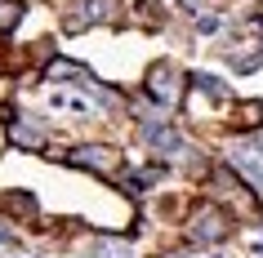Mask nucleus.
<instances>
[{
	"label": "nucleus",
	"instance_id": "nucleus-1",
	"mask_svg": "<svg viewBox=\"0 0 263 258\" xmlns=\"http://www.w3.org/2000/svg\"><path fill=\"white\" fill-rule=\"evenodd\" d=\"M228 165L246 183H254V191H263V134H241L236 143H228Z\"/></svg>",
	"mask_w": 263,
	"mask_h": 258
},
{
	"label": "nucleus",
	"instance_id": "nucleus-2",
	"mask_svg": "<svg viewBox=\"0 0 263 258\" xmlns=\"http://www.w3.org/2000/svg\"><path fill=\"white\" fill-rule=\"evenodd\" d=\"M67 165L71 169H89V174H116L121 169V151L107 147V143H85V147L67 151Z\"/></svg>",
	"mask_w": 263,
	"mask_h": 258
},
{
	"label": "nucleus",
	"instance_id": "nucleus-3",
	"mask_svg": "<svg viewBox=\"0 0 263 258\" xmlns=\"http://www.w3.org/2000/svg\"><path fill=\"white\" fill-rule=\"evenodd\" d=\"M183 94V81H179V67L174 63H156L147 71V98H152L156 107H174Z\"/></svg>",
	"mask_w": 263,
	"mask_h": 258
},
{
	"label": "nucleus",
	"instance_id": "nucleus-4",
	"mask_svg": "<svg viewBox=\"0 0 263 258\" xmlns=\"http://www.w3.org/2000/svg\"><path fill=\"white\" fill-rule=\"evenodd\" d=\"M228 231H232L228 214H223V209H214V205H205V209H196V214H192V227H187V236H192L196 245H219Z\"/></svg>",
	"mask_w": 263,
	"mask_h": 258
},
{
	"label": "nucleus",
	"instance_id": "nucleus-5",
	"mask_svg": "<svg viewBox=\"0 0 263 258\" xmlns=\"http://www.w3.org/2000/svg\"><path fill=\"white\" fill-rule=\"evenodd\" d=\"M143 143H147V147H156L161 156H183V151H187L183 134H179L170 121H143Z\"/></svg>",
	"mask_w": 263,
	"mask_h": 258
},
{
	"label": "nucleus",
	"instance_id": "nucleus-6",
	"mask_svg": "<svg viewBox=\"0 0 263 258\" xmlns=\"http://www.w3.org/2000/svg\"><path fill=\"white\" fill-rule=\"evenodd\" d=\"M111 5L116 0H76L71 9H81V14H67V31H85V27H94V23H107Z\"/></svg>",
	"mask_w": 263,
	"mask_h": 258
},
{
	"label": "nucleus",
	"instance_id": "nucleus-7",
	"mask_svg": "<svg viewBox=\"0 0 263 258\" xmlns=\"http://www.w3.org/2000/svg\"><path fill=\"white\" fill-rule=\"evenodd\" d=\"M9 143H14V147H27V151H41L45 147V125L31 121V116H18V121L9 125Z\"/></svg>",
	"mask_w": 263,
	"mask_h": 258
},
{
	"label": "nucleus",
	"instance_id": "nucleus-8",
	"mask_svg": "<svg viewBox=\"0 0 263 258\" xmlns=\"http://www.w3.org/2000/svg\"><path fill=\"white\" fill-rule=\"evenodd\" d=\"M49 81H67V85H94L98 76L89 67H81V63H67V58H54V63H49Z\"/></svg>",
	"mask_w": 263,
	"mask_h": 258
},
{
	"label": "nucleus",
	"instance_id": "nucleus-9",
	"mask_svg": "<svg viewBox=\"0 0 263 258\" xmlns=\"http://www.w3.org/2000/svg\"><path fill=\"white\" fill-rule=\"evenodd\" d=\"M94 258H134V249H129V241H121V236H98Z\"/></svg>",
	"mask_w": 263,
	"mask_h": 258
},
{
	"label": "nucleus",
	"instance_id": "nucleus-10",
	"mask_svg": "<svg viewBox=\"0 0 263 258\" xmlns=\"http://www.w3.org/2000/svg\"><path fill=\"white\" fill-rule=\"evenodd\" d=\"M192 85L201 89V94H210L214 103H228V85H223L219 76H210V71H196V76H192Z\"/></svg>",
	"mask_w": 263,
	"mask_h": 258
},
{
	"label": "nucleus",
	"instance_id": "nucleus-11",
	"mask_svg": "<svg viewBox=\"0 0 263 258\" xmlns=\"http://www.w3.org/2000/svg\"><path fill=\"white\" fill-rule=\"evenodd\" d=\"M5 209L9 214H23V218H36V196L31 191H9L5 196Z\"/></svg>",
	"mask_w": 263,
	"mask_h": 258
},
{
	"label": "nucleus",
	"instance_id": "nucleus-12",
	"mask_svg": "<svg viewBox=\"0 0 263 258\" xmlns=\"http://www.w3.org/2000/svg\"><path fill=\"white\" fill-rule=\"evenodd\" d=\"M23 23V0H0V36Z\"/></svg>",
	"mask_w": 263,
	"mask_h": 258
},
{
	"label": "nucleus",
	"instance_id": "nucleus-13",
	"mask_svg": "<svg viewBox=\"0 0 263 258\" xmlns=\"http://www.w3.org/2000/svg\"><path fill=\"white\" fill-rule=\"evenodd\" d=\"M156 178H161V169H143V174H129V178H125V191H129V196H139V191L152 187Z\"/></svg>",
	"mask_w": 263,
	"mask_h": 258
},
{
	"label": "nucleus",
	"instance_id": "nucleus-14",
	"mask_svg": "<svg viewBox=\"0 0 263 258\" xmlns=\"http://www.w3.org/2000/svg\"><path fill=\"white\" fill-rule=\"evenodd\" d=\"M196 31H201V36H214V31H219V14H201L196 18Z\"/></svg>",
	"mask_w": 263,
	"mask_h": 258
},
{
	"label": "nucleus",
	"instance_id": "nucleus-15",
	"mask_svg": "<svg viewBox=\"0 0 263 258\" xmlns=\"http://www.w3.org/2000/svg\"><path fill=\"white\" fill-rule=\"evenodd\" d=\"M0 245H14V231L5 227V223H0Z\"/></svg>",
	"mask_w": 263,
	"mask_h": 258
},
{
	"label": "nucleus",
	"instance_id": "nucleus-16",
	"mask_svg": "<svg viewBox=\"0 0 263 258\" xmlns=\"http://www.w3.org/2000/svg\"><path fill=\"white\" fill-rule=\"evenodd\" d=\"M254 254H259V258H263V241H254Z\"/></svg>",
	"mask_w": 263,
	"mask_h": 258
}]
</instances>
